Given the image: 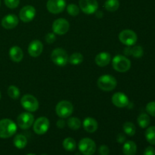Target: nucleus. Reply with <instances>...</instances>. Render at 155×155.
Masks as SVG:
<instances>
[{
  "instance_id": "nucleus-1",
  "label": "nucleus",
  "mask_w": 155,
  "mask_h": 155,
  "mask_svg": "<svg viewBox=\"0 0 155 155\" xmlns=\"http://www.w3.org/2000/svg\"><path fill=\"white\" fill-rule=\"evenodd\" d=\"M17 125L11 119H2L0 120V138L8 139L16 133Z\"/></svg>"
},
{
  "instance_id": "nucleus-2",
  "label": "nucleus",
  "mask_w": 155,
  "mask_h": 155,
  "mask_svg": "<svg viewBox=\"0 0 155 155\" xmlns=\"http://www.w3.org/2000/svg\"><path fill=\"white\" fill-rule=\"evenodd\" d=\"M98 88L104 92H110L116 88L117 81L116 78L112 75L104 74L101 76L97 81Z\"/></svg>"
},
{
  "instance_id": "nucleus-3",
  "label": "nucleus",
  "mask_w": 155,
  "mask_h": 155,
  "mask_svg": "<svg viewBox=\"0 0 155 155\" xmlns=\"http://www.w3.org/2000/svg\"><path fill=\"white\" fill-rule=\"evenodd\" d=\"M112 66L117 72L125 73L131 68V61L126 56L118 54L112 59Z\"/></svg>"
},
{
  "instance_id": "nucleus-4",
  "label": "nucleus",
  "mask_w": 155,
  "mask_h": 155,
  "mask_svg": "<svg viewBox=\"0 0 155 155\" xmlns=\"http://www.w3.org/2000/svg\"><path fill=\"white\" fill-rule=\"evenodd\" d=\"M74 111V106L72 103L67 100L59 101L55 107V112L59 117L64 119L68 118L72 114Z\"/></svg>"
},
{
  "instance_id": "nucleus-5",
  "label": "nucleus",
  "mask_w": 155,
  "mask_h": 155,
  "mask_svg": "<svg viewBox=\"0 0 155 155\" xmlns=\"http://www.w3.org/2000/svg\"><path fill=\"white\" fill-rule=\"evenodd\" d=\"M68 53L63 48H57L52 51L51 54V59L54 64L58 66L63 67L68 64Z\"/></svg>"
},
{
  "instance_id": "nucleus-6",
  "label": "nucleus",
  "mask_w": 155,
  "mask_h": 155,
  "mask_svg": "<svg viewBox=\"0 0 155 155\" xmlns=\"http://www.w3.org/2000/svg\"><path fill=\"white\" fill-rule=\"evenodd\" d=\"M21 106L29 112H34L38 110L39 107L37 98L30 94H26L21 99Z\"/></svg>"
},
{
  "instance_id": "nucleus-7",
  "label": "nucleus",
  "mask_w": 155,
  "mask_h": 155,
  "mask_svg": "<svg viewBox=\"0 0 155 155\" xmlns=\"http://www.w3.org/2000/svg\"><path fill=\"white\" fill-rule=\"evenodd\" d=\"M78 148L83 155H93L96 151V145L92 139L83 138L80 141Z\"/></svg>"
},
{
  "instance_id": "nucleus-8",
  "label": "nucleus",
  "mask_w": 155,
  "mask_h": 155,
  "mask_svg": "<svg viewBox=\"0 0 155 155\" xmlns=\"http://www.w3.org/2000/svg\"><path fill=\"white\" fill-rule=\"evenodd\" d=\"M118 37H119L120 41L127 46H131V45H135L138 39L136 33L131 30H123L120 33Z\"/></svg>"
},
{
  "instance_id": "nucleus-9",
  "label": "nucleus",
  "mask_w": 155,
  "mask_h": 155,
  "mask_svg": "<svg viewBox=\"0 0 155 155\" xmlns=\"http://www.w3.org/2000/svg\"><path fill=\"white\" fill-rule=\"evenodd\" d=\"M50 126V122L48 119L45 117H41L37 118L33 122V131L37 135H43L48 130Z\"/></svg>"
},
{
  "instance_id": "nucleus-10",
  "label": "nucleus",
  "mask_w": 155,
  "mask_h": 155,
  "mask_svg": "<svg viewBox=\"0 0 155 155\" xmlns=\"http://www.w3.org/2000/svg\"><path fill=\"white\" fill-rule=\"evenodd\" d=\"M34 122V117L30 112H24L21 113L17 119L18 126L22 130H27L31 126H33Z\"/></svg>"
},
{
  "instance_id": "nucleus-11",
  "label": "nucleus",
  "mask_w": 155,
  "mask_h": 155,
  "mask_svg": "<svg viewBox=\"0 0 155 155\" xmlns=\"http://www.w3.org/2000/svg\"><path fill=\"white\" fill-rule=\"evenodd\" d=\"M80 8L86 15H92L98 11V3L97 0H80Z\"/></svg>"
},
{
  "instance_id": "nucleus-12",
  "label": "nucleus",
  "mask_w": 155,
  "mask_h": 155,
  "mask_svg": "<svg viewBox=\"0 0 155 155\" xmlns=\"http://www.w3.org/2000/svg\"><path fill=\"white\" fill-rule=\"evenodd\" d=\"M70 24L64 18L56 19L52 24L53 33L58 35H64L69 30Z\"/></svg>"
},
{
  "instance_id": "nucleus-13",
  "label": "nucleus",
  "mask_w": 155,
  "mask_h": 155,
  "mask_svg": "<svg viewBox=\"0 0 155 155\" xmlns=\"http://www.w3.org/2000/svg\"><path fill=\"white\" fill-rule=\"evenodd\" d=\"M66 7L65 0H48L46 3V8L48 12L51 14L61 13Z\"/></svg>"
},
{
  "instance_id": "nucleus-14",
  "label": "nucleus",
  "mask_w": 155,
  "mask_h": 155,
  "mask_svg": "<svg viewBox=\"0 0 155 155\" xmlns=\"http://www.w3.org/2000/svg\"><path fill=\"white\" fill-rule=\"evenodd\" d=\"M35 16H36V8L32 5L24 6L20 11V19L24 23H28L33 21Z\"/></svg>"
},
{
  "instance_id": "nucleus-15",
  "label": "nucleus",
  "mask_w": 155,
  "mask_h": 155,
  "mask_svg": "<svg viewBox=\"0 0 155 155\" xmlns=\"http://www.w3.org/2000/svg\"><path fill=\"white\" fill-rule=\"evenodd\" d=\"M111 101L116 107L120 108L127 107L130 104L128 97L123 92H116L114 94L111 98Z\"/></svg>"
},
{
  "instance_id": "nucleus-16",
  "label": "nucleus",
  "mask_w": 155,
  "mask_h": 155,
  "mask_svg": "<svg viewBox=\"0 0 155 155\" xmlns=\"http://www.w3.org/2000/svg\"><path fill=\"white\" fill-rule=\"evenodd\" d=\"M19 20L15 15L9 14L2 19V26L6 30H12L18 26Z\"/></svg>"
},
{
  "instance_id": "nucleus-17",
  "label": "nucleus",
  "mask_w": 155,
  "mask_h": 155,
  "mask_svg": "<svg viewBox=\"0 0 155 155\" xmlns=\"http://www.w3.org/2000/svg\"><path fill=\"white\" fill-rule=\"evenodd\" d=\"M42 50H43V44L41 42V41L35 39L29 44L27 51L30 56L36 58L42 54Z\"/></svg>"
},
{
  "instance_id": "nucleus-18",
  "label": "nucleus",
  "mask_w": 155,
  "mask_h": 155,
  "mask_svg": "<svg viewBox=\"0 0 155 155\" xmlns=\"http://www.w3.org/2000/svg\"><path fill=\"white\" fill-rule=\"evenodd\" d=\"M111 61V56L107 51H102L100 52L95 56V64L98 65V67H106L107 65L109 64V63Z\"/></svg>"
},
{
  "instance_id": "nucleus-19",
  "label": "nucleus",
  "mask_w": 155,
  "mask_h": 155,
  "mask_svg": "<svg viewBox=\"0 0 155 155\" xmlns=\"http://www.w3.org/2000/svg\"><path fill=\"white\" fill-rule=\"evenodd\" d=\"M83 126L84 130H86L87 133H93L98 130V122L96 120L94 119L92 117H86V119L83 120Z\"/></svg>"
},
{
  "instance_id": "nucleus-20",
  "label": "nucleus",
  "mask_w": 155,
  "mask_h": 155,
  "mask_svg": "<svg viewBox=\"0 0 155 155\" xmlns=\"http://www.w3.org/2000/svg\"><path fill=\"white\" fill-rule=\"evenodd\" d=\"M9 57L11 60L15 62H20L22 61L24 58V52L23 50L19 46H12L9 50Z\"/></svg>"
},
{
  "instance_id": "nucleus-21",
  "label": "nucleus",
  "mask_w": 155,
  "mask_h": 155,
  "mask_svg": "<svg viewBox=\"0 0 155 155\" xmlns=\"http://www.w3.org/2000/svg\"><path fill=\"white\" fill-rule=\"evenodd\" d=\"M137 151V145L133 141H127L124 142L123 147V152L124 155H136Z\"/></svg>"
},
{
  "instance_id": "nucleus-22",
  "label": "nucleus",
  "mask_w": 155,
  "mask_h": 155,
  "mask_svg": "<svg viewBox=\"0 0 155 155\" xmlns=\"http://www.w3.org/2000/svg\"><path fill=\"white\" fill-rule=\"evenodd\" d=\"M14 145L18 149H23L27 145V139L22 134H18L14 138Z\"/></svg>"
},
{
  "instance_id": "nucleus-23",
  "label": "nucleus",
  "mask_w": 155,
  "mask_h": 155,
  "mask_svg": "<svg viewBox=\"0 0 155 155\" xmlns=\"http://www.w3.org/2000/svg\"><path fill=\"white\" fill-rule=\"evenodd\" d=\"M119 7V0H106L104 2V8L110 12H116Z\"/></svg>"
},
{
  "instance_id": "nucleus-24",
  "label": "nucleus",
  "mask_w": 155,
  "mask_h": 155,
  "mask_svg": "<svg viewBox=\"0 0 155 155\" xmlns=\"http://www.w3.org/2000/svg\"><path fill=\"white\" fill-rule=\"evenodd\" d=\"M63 147L66 151H74L77 148V142L73 138L68 137L63 141Z\"/></svg>"
},
{
  "instance_id": "nucleus-25",
  "label": "nucleus",
  "mask_w": 155,
  "mask_h": 155,
  "mask_svg": "<svg viewBox=\"0 0 155 155\" xmlns=\"http://www.w3.org/2000/svg\"><path fill=\"white\" fill-rule=\"evenodd\" d=\"M138 124L139 127L142 129L147 128L149 126L150 123H151V120H150L149 116L147 114H141L137 119Z\"/></svg>"
},
{
  "instance_id": "nucleus-26",
  "label": "nucleus",
  "mask_w": 155,
  "mask_h": 155,
  "mask_svg": "<svg viewBox=\"0 0 155 155\" xmlns=\"http://www.w3.org/2000/svg\"><path fill=\"white\" fill-rule=\"evenodd\" d=\"M83 55L80 52H74L68 58V62L73 65H79L83 61Z\"/></svg>"
},
{
  "instance_id": "nucleus-27",
  "label": "nucleus",
  "mask_w": 155,
  "mask_h": 155,
  "mask_svg": "<svg viewBox=\"0 0 155 155\" xmlns=\"http://www.w3.org/2000/svg\"><path fill=\"white\" fill-rule=\"evenodd\" d=\"M145 138L148 143L155 145V127H150L145 131Z\"/></svg>"
},
{
  "instance_id": "nucleus-28",
  "label": "nucleus",
  "mask_w": 155,
  "mask_h": 155,
  "mask_svg": "<svg viewBox=\"0 0 155 155\" xmlns=\"http://www.w3.org/2000/svg\"><path fill=\"white\" fill-rule=\"evenodd\" d=\"M123 130H124V132L126 134L130 136H133L136 134V126L131 122L124 123V126H123Z\"/></svg>"
},
{
  "instance_id": "nucleus-29",
  "label": "nucleus",
  "mask_w": 155,
  "mask_h": 155,
  "mask_svg": "<svg viewBox=\"0 0 155 155\" xmlns=\"http://www.w3.org/2000/svg\"><path fill=\"white\" fill-rule=\"evenodd\" d=\"M68 127L73 130H77L80 128L81 127V121L79 118L77 117H70L68 120Z\"/></svg>"
},
{
  "instance_id": "nucleus-30",
  "label": "nucleus",
  "mask_w": 155,
  "mask_h": 155,
  "mask_svg": "<svg viewBox=\"0 0 155 155\" xmlns=\"http://www.w3.org/2000/svg\"><path fill=\"white\" fill-rule=\"evenodd\" d=\"M8 95L9 97L13 99H18L21 95V92H20L19 89L15 86H10L8 88Z\"/></svg>"
},
{
  "instance_id": "nucleus-31",
  "label": "nucleus",
  "mask_w": 155,
  "mask_h": 155,
  "mask_svg": "<svg viewBox=\"0 0 155 155\" xmlns=\"http://www.w3.org/2000/svg\"><path fill=\"white\" fill-rule=\"evenodd\" d=\"M67 12L71 16H77L80 14V8L75 4H70L67 7Z\"/></svg>"
},
{
  "instance_id": "nucleus-32",
  "label": "nucleus",
  "mask_w": 155,
  "mask_h": 155,
  "mask_svg": "<svg viewBox=\"0 0 155 155\" xmlns=\"http://www.w3.org/2000/svg\"><path fill=\"white\" fill-rule=\"evenodd\" d=\"M143 48L140 45L134 46L133 48L131 47V55H133V57L139 58H141L143 55Z\"/></svg>"
},
{
  "instance_id": "nucleus-33",
  "label": "nucleus",
  "mask_w": 155,
  "mask_h": 155,
  "mask_svg": "<svg viewBox=\"0 0 155 155\" xmlns=\"http://www.w3.org/2000/svg\"><path fill=\"white\" fill-rule=\"evenodd\" d=\"M5 4L9 8H16L19 5L20 0H4Z\"/></svg>"
},
{
  "instance_id": "nucleus-34",
  "label": "nucleus",
  "mask_w": 155,
  "mask_h": 155,
  "mask_svg": "<svg viewBox=\"0 0 155 155\" xmlns=\"http://www.w3.org/2000/svg\"><path fill=\"white\" fill-rule=\"evenodd\" d=\"M146 110L150 115L155 117V101H151L147 104Z\"/></svg>"
},
{
  "instance_id": "nucleus-35",
  "label": "nucleus",
  "mask_w": 155,
  "mask_h": 155,
  "mask_svg": "<svg viewBox=\"0 0 155 155\" xmlns=\"http://www.w3.org/2000/svg\"><path fill=\"white\" fill-rule=\"evenodd\" d=\"M45 42L48 44H51L53 42H55L56 40V36L55 33H48V34H46L45 37Z\"/></svg>"
},
{
  "instance_id": "nucleus-36",
  "label": "nucleus",
  "mask_w": 155,
  "mask_h": 155,
  "mask_svg": "<svg viewBox=\"0 0 155 155\" xmlns=\"http://www.w3.org/2000/svg\"><path fill=\"white\" fill-rule=\"evenodd\" d=\"M98 152H99L100 155H108L110 153V150L109 148L105 145H101L98 149Z\"/></svg>"
},
{
  "instance_id": "nucleus-37",
  "label": "nucleus",
  "mask_w": 155,
  "mask_h": 155,
  "mask_svg": "<svg viewBox=\"0 0 155 155\" xmlns=\"http://www.w3.org/2000/svg\"><path fill=\"white\" fill-rule=\"evenodd\" d=\"M144 155H155V149L151 146L147 147L144 151Z\"/></svg>"
},
{
  "instance_id": "nucleus-38",
  "label": "nucleus",
  "mask_w": 155,
  "mask_h": 155,
  "mask_svg": "<svg viewBox=\"0 0 155 155\" xmlns=\"http://www.w3.org/2000/svg\"><path fill=\"white\" fill-rule=\"evenodd\" d=\"M126 140V137L124 136V134L122 133H120L118 134L117 137V141L118 143H124Z\"/></svg>"
},
{
  "instance_id": "nucleus-39",
  "label": "nucleus",
  "mask_w": 155,
  "mask_h": 155,
  "mask_svg": "<svg viewBox=\"0 0 155 155\" xmlns=\"http://www.w3.org/2000/svg\"><path fill=\"white\" fill-rule=\"evenodd\" d=\"M65 124H66V123H65V121L62 118L61 120H58L57 121V127H58V128H59V129H63L64 127H65Z\"/></svg>"
},
{
  "instance_id": "nucleus-40",
  "label": "nucleus",
  "mask_w": 155,
  "mask_h": 155,
  "mask_svg": "<svg viewBox=\"0 0 155 155\" xmlns=\"http://www.w3.org/2000/svg\"><path fill=\"white\" fill-rule=\"evenodd\" d=\"M27 155H35L34 154H27Z\"/></svg>"
},
{
  "instance_id": "nucleus-41",
  "label": "nucleus",
  "mask_w": 155,
  "mask_h": 155,
  "mask_svg": "<svg viewBox=\"0 0 155 155\" xmlns=\"http://www.w3.org/2000/svg\"><path fill=\"white\" fill-rule=\"evenodd\" d=\"M41 155H48L47 154H41Z\"/></svg>"
},
{
  "instance_id": "nucleus-42",
  "label": "nucleus",
  "mask_w": 155,
  "mask_h": 155,
  "mask_svg": "<svg viewBox=\"0 0 155 155\" xmlns=\"http://www.w3.org/2000/svg\"><path fill=\"white\" fill-rule=\"evenodd\" d=\"M0 99H1V92H0Z\"/></svg>"
},
{
  "instance_id": "nucleus-43",
  "label": "nucleus",
  "mask_w": 155,
  "mask_h": 155,
  "mask_svg": "<svg viewBox=\"0 0 155 155\" xmlns=\"http://www.w3.org/2000/svg\"><path fill=\"white\" fill-rule=\"evenodd\" d=\"M0 5H1V2H0Z\"/></svg>"
}]
</instances>
